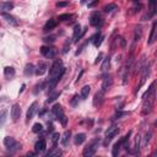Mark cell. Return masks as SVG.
Segmentation results:
<instances>
[{"label": "cell", "instance_id": "15", "mask_svg": "<svg viewBox=\"0 0 157 157\" xmlns=\"http://www.w3.org/2000/svg\"><path fill=\"white\" fill-rule=\"evenodd\" d=\"M57 25H58L57 20H54V19H51V20H48V21H47V23L44 25V28H43V30H44L45 32L53 31V30H54V28L57 27Z\"/></svg>", "mask_w": 157, "mask_h": 157}, {"label": "cell", "instance_id": "1", "mask_svg": "<svg viewBox=\"0 0 157 157\" xmlns=\"http://www.w3.org/2000/svg\"><path fill=\"white\" fill-rule=\"evenodd\" d=\"M52 114L55 117V119H58V120L61 123V125H63V126L67 125L68 118H67V115L64 114V110H63V108H61L60 104H55L54 107H53V108H52Z\"/></svg>", "mask_w": 157, "mask_h": 157}, {"label": "cell", "instance_id": "29", "mask_svg": "<svg viewBox=\"0 0 157 157\" xmlns=\"http://www.w3.org/2000/svg\"><path fill=\"white\" fill-rule=\"evenodd\" d=\"M42 130H43V126H42V124L41 123H36L33 128H32V131L36 134H38V133H42Z\"/></svg>", "mask_w": 157, "mask_h": 157}, {"label": "cell", "instance_id": "5", "mask_svg": "<svg viewBox=\"0 0 157 157\" xmlns=\"http://www.w3.org/2000/svg\"><path fill=\"white\" fill-rule=\"evenodd\" d=\"M119 128H117V126H110V128H108V129L106 130V141H104V145H107L110 140H112L114 136H117L118 134H119Z\"/></svg>", "mask_w": 157, "mask_h": 157}, {"label": "cell", "instance_id": "7", "mask_svg": "<svg viewBox=\"0 0 157 157\" xmlns=\"http://www.w3.org/2000/svg\"><path fill=\"white\" fill-rule=\"evenodd\" d=\"M41 53H42V55L48 58V59H52V58H54L57 51L53 47H47V45H43L42 48H41Z\"/></svg>", "mask_w": 157, "mask_h": 157}, {"label": "cell", "instance_id": "8", "mask_svg": "<svg viewBox=\"0 0 157 157\" xmlns=\"http://www.w3.org/2000/svg\"><path fill=\"white\" fill-rule=\"evenodd\" d=\"M37 107H38V103L33 102V103H32V104L30 106V108L27 109V113H26V122H27V123L35 117V114H36V112H37Z\"/></svg>", "mask_w": 157, "mask_h": 157}, {"label": "cell", "instance_id": "42", "mask_svg": "<svg viewBox=\"0 0 157 157\" xmlns=\"http://www.w3.org/2000/svg\"><path fill=\"white\" fill-rule=\"evenodd\" d=\"M120 45H122V48L125 47V39L124 38H120Z\"/></svg>", "mask_w": 157, "mask_h": 157}, {"label": "cell", "instance_id": "16", "mask_svg": "<svg viewBox=\"0 0 157 157\" xmlns=\"http://www.w3.org/2000/svg\"><path fill=\"white\" fill-rule=\"evenodd\" d=\"M3 17L6 20L7 23L12 25V26H17V25H19V21H17V20H16V19H15L12 15L7 14V12H3Z\"/></svg>", "mask_w": 157, "mask_h": 157}, {"label": "cell", "instance_id": "26", "mask_svg": "<svg viewBox=\"0 0 157 157\" xmlns=\"http://www.w3.org/2000/svg\"><path fill=\"white\" fill-rule=\"evenodd\" d=\"M109 65H110V58L107 57L104 60H103V63L101 65V70L102 71H107V70L109 69Z\"/></svg>", "mask_w": 157, "mask_h": 157}, {"label": "cell", "instance_id": "39", "mask_svg": "<svg viewBox=\"0 0 157 157\" xmlns=\"http://www.w3.org/2000/svg\"><path fill=\"white\" fill-rule=\"evenodd\" d=\"M102 39H103V36H101V37H100V39H98L97 42L94 43V45H96V47H100V45H101V43H102Z\"/></svg>", "mask_w": 157, "mask_h": 157}, {"label": "cell", "instance_id": "30", "mask_svg": "<svg viewBox=\"0 0 157 157\" xmlns=\"http://www.w3.org/2000/svg\"><path fill=\"white\" fill-rule=\"evenodd\" d=\"M129 114H130V112H122V110H118V112L115 113L114 118H115V119H120V118H123V117H128Z\"/></svg>", "mask_w": 157, "mask_h": 157}, {"label": "cell", "instance_id": "19", "mask_svg": "<svg viewBox=\"0 0 157 157\" xmlns=\"http://www.w3.org/2000/svg\"><path fill=\"white\" fill-rule=\"evenodd\" d=\"M85 140H86V135L84 133H80V134H77L75 135V138H74V144L75 145H82V144L85 142Z\"/></svg>", "mask_w": 157, "mask_h": 157}, {"label": "cell", "instance_id": "34", "mask_svg": "<svg viewBox=\"0 0 157 157\" xmlns=\"http://www.w3.org/2000/svg\"><path fill=\"white\" fill-rule=\"evenodd\" d=\"M69 5V1H58L57 3V6L58 7H65Z\"/></svg>", "mask_w": 157, "mask_h": 157}, {"label": "cell", "instance_id": "37", "mask_svg": "<svg viewBox=\"0 0 157 157\" xmlns=\"http://www.w3.org/2000/svg\"><path fill=\"white\" fill-rule=\"evenodd\" d=\"M26 157H38V155H37L36 151H28Z\"/></svg>", "mask_w": 157, "mask_h": 157}, {"label": "cell", "instance_id": "3", "mask_svg": "<svg viewBox=\"0 0 157 157\" xmlns=\"http://www.w3.org/2000/svg\"><path fill=\"white\" fill-rule=\"evenodd\" d=\"M4 145L11 152H15V151H17L19 148H21V145H20L12 136H6V138L4 139Z\"/></svg>", "mask_w": 157, "mask_h": 157}, {"label": "cell", "instance_id": "10", "mask_svg": "<svg viewBox=\"0 0 157 157\" xmlns=\"http://www.w3.org/2000/svg\"><path fill=\"white\" fill-rule=\"evenodd\" d=\"M10 113H11L12 120L17 122L19 118L21 117V108H20V106L19 104H14V106H12V108H11V112Z\"/></svg>", "mask_w": 157, "mask_h": 157}, {"label": "cell", "instance_id": "20", "mask_svg": "<svg viewBox=\"0 0 157 157\" xmlns=\"http://www.w3.org/2000/svg\"><path fill=\"white\" fill-rule=\"evenodd\" d=\"M35 67H33V64H27L26 67H25V71H23V74H25V76H32L35 74Z\"/></svg>", "mask_w": 157, "mask_h": 157}, {"label": "cell", "instance_id": "11", "mask_svg": "<svg viewBox=\"0 0 157 157\" xmlns=\"http://www.w3.org/2000/svg\"><path fill=\"white\" fill-rule=\"evenodd\" d=\"M84 33H85V30H81V26H80V25H76V26L74 27L73 41H74V42H77V41L80 39L82 36H84Z\"/></svg>", "mask_w": 157, "mask_h": 157}, {"label": "cell", "instance_id": "27", "mask_svg": "<svg viewBox=\"0 0 157 157\" xmlns=\"http://www.w3.org/2000/svg\"><path fill=\"white\" fill-rule=\"evenodd\" d=\"M60 93H61L60 91H59V92H52L51 94H49V97H48L47 102H48V103H52V102H54V101L57 100V98L60 96Z\"/></svg>", "mask_w": 157, "mask_h": 157}, {"label": "cell", "instance_id": "25", "mask_svg": "<svg viewBox=\"0 0 157 157\" xmlns=\"http://www.w3.org/2000/svg\"><path fill=\"white\" fill-rule=\"evenodd\" d=\"M7 119V109H1L0 110V128L5 124Z\"/></svg>", "mask_w": 157, "mask_h": 157}, {"label": "cell", "instance_id": "13", "mask_svg": "<svg viewBox=\"0 0 157 157\" xmlns=\"http://www.w3.org/2000/svg\"><path fill=\"white\" fill-rule=\"evenodd\" d=\"M35 73H36L38 76L44 75V74L47 73V64H45L44 61H39L38 65H37V68L35 69Z\"/></svg>", "mask_w": 157, "mask_h": 157}, {"label": "cell", "instance_id": "28", "mask_svg": "<svg viewBox=\"0 0 157 157\" xmlns=\"http://www.w3.org/2000/svg\"><path fill=\"white\" fill-rule=\"evenodd\" d=\"M155 31H156V22L152 23V28H151V33L150 37H148V44H151L154 42V37H155Z\"/></svg>", "mask_w": 157, "mask_h": 157}, {"label": "cell", "instance_id": "21", "mask_svg": "<svg viewBox=\"0 0 157 157\" xmlns=\"http://www.w3.org/2000/svg\"><path fill=\"white\" fill-rule=\"evenodd\" d=\"M118 10V6L115 5V4H108V5L104 6V9H103V11L106 12V14H113V12H115Z\"/></svg>", "mask_w": 157, "mask_h": 157}, {"label": "cell", "instance_id": "36", "mask_svg": "<svg viewBox=\"0 0 157 157\" xmlns=\"http://www.w3.org/2000/svg\"><path fill=\"white\" fill-rule=\"evenodd\" d=\"M54 38H55V37L51 36V37H45L43 41H44V42H47V43H53V42H54Z\"/></svg>", "mask_w": 157, "mask_h": 157}, {"label": "cell", "instance_id": "18", "mask_svg": "<svg viewBox=\"0 0 157 157\" xmlns=\"http://www.w3.org/2000/svg\"><path fill=\"white\" fill-rule=\"evenodd\" d=\"M70 136H71V133H70V130H67L65 133L63 134V136H61V139H60V144H61V146H68V144H69V140H70Z\"/></svg>", "mask_w": 157, "mask_h": 157}, {"label": "cell", "instance_id": "12", "mask_svg": "<svg viewBox=\"0 0 157 157\" xmlns=\"http://www.w3.org/2000/svg\"><path fill=\"white\" fill-rule=\"evenodd\" d=\"M103 100H104V92L100 91V92H97L96 94H94V97H93V106L94 107H100L103 103Z\"/></svg>", "mask_w": 157, "mask_h": 157}, {"label": "cell", "instance_id": "38", "mask_svg": "<svg viewBox=\"0 0 157 157\" xmlns=\"http://www.w3.org/2000/svg\"><path fill=\"white\" fill-rule=\"evenodd\" d=\"M102 58H103V54H102V53H100V54H98V57H97V59L94 60V64L101 63V61H102Z\"/></svg>", "mask_w": 157, "mask_h": 157}, {"label": "cell", "instance_id": "4", "mask_svg": "<svg viewBox=\"0 0 157 157\" xmlns=\"http://www.w3.org/2000/svg\"><path fill=\"white\" fill-rule=\"evenodd\" d=\"M154 97L155 94L152 96H148L147 98H144V103H142V114H148L152 110V106H154Z\"/></svg>", "mask_w": 157, "mask_h": 157}, {"label": "cell", "instance_id": "40", "mask_svg": "<svg viewBox=\"0 0 157 157\" xmlns=\"http://www.w3.org/2000/svg\"><path fill=\"white\" fill-rule=\"evenodd\" d=\"M97 4H98V1H97V0H96V1H92V3H88V7H93L94 5H97Z\"/></svg>", "mask_w": 157, "mask_h": 157}, {"label": "cell", "instance_id": "31", "mask_svg": "<svg viewBox=\"0 0 157 157\" xmlns=\"http://www.w3.org/2000/svg\"><path fill=\"white\" fill-rule=\"evenodd\" d=\"M71 17H73V15H70V14H61V15H59L58 20H59V21H68V20H70Z\"/></svg>", "mask_w": 157, "mask_h": 157}, {"label": "cell", "instance_id": "6", "mask_svg": "<svg viewBox=\"0 0 157 157\" xmlns=\"http://www.w3.org/2000/svg\"><path fill=\"white\" fill-rule=\"evenodd\" d=\"M103 23V19L101 17L100 12H93L90 17V25L93 27H100Z\"/></svg>", "mask_w": 157, "mask_h": 157}, {"label": "cell", "instance_id": "41", "mask_svg": "<svg viewBox=\"0 0 157 157\" xmlns=\"http://www.w3.org/2000/svg\"><path fill=\"white\" fill-rule=\"evenodd\" d=\"M41 87H42V84H41V85H37V86H36V90H35V93H36V94L38 93V91H41Z\"/></svg>", "mask_w": 157, "mask_h": 157}, {"label": "cell", "instance_id": "35", "mask_svg": "<svg viewBox=\"0 0 157 157\" xmlns=\"http://www.w3.org/2000/svg\"><path fill=\"white\" fill-rule=\"evenodd\" d=\"M101 36H102V35L100 33V32H98V33H96V35H94V36L92 37V38H91V42H93V44H94V43H96L97 41H98V38H100Z\"/></svg>", "mask_w": 157, "mask_h": 157}, {"label": "cell", "instance_id": "2", "mask_svg": "<svg viewBox=\"0 0 157 157\" xmlns=\"http://www.w3.org/2000/svg\"><path fill=\"white\" fill-rule=\"evenodd\" d=\"M98 145H100V141H98V139H94L92 140L87 146L84 148V152H82V157H93L94 152L97 151L98 148Z\"/></svg>", "mask_w": 157, "mask_h": 157}, {"label": "cell", "instance_id": "24", "mask_svg": "<svg viewBox=\"0 0 157 157\" xmlns=\"http://www.w3.org/2000/svg\"><path fill=\"white\" fill-rule=\"evenodd\" d=\"M91 92V87L88 85H86L84 86V87L81 88V100H86V98L88 97V94Z\"/></svg>", "mask_w": 157, "mask_h": 157}, {"label": "cell", "instance_id": "14", "mask_svg": "<svg viewBox=\"0 0 157 157\" xmlns=\"http://www.w3.org/2000/svg\"><path fill=\"white\" fill-rule=\"evenodd\" d=\"M45 147H47V144H45V140L44 139H41L36 142L35 148H36V152L37 154H42V152L45 151Z\"/></svg>", "mask_w": 157, "mask_h": 157}, {"label": "cell", "instance_id": "33", "mask_svg": "<svg viewBox=\"0 0 157 157\" xmlns=\"http://www.w3.org/2000/svg\"><path fill=\"white\" fill-rule=\"evenodd\" d=\"M78 98H80V97H78V96H77V94H75V96H74V98H73V100H71V106H73V107H76V106H77Z\"/></svg>", "mask_w": 157, "mask_h": 157}, {"label": "cell", "instance_id": "43", "mask_svg": "<svg viewBox=\"0 0 157 157\" xmlns=\"http://www.w3.org/2000/svg\"><path fill=\"white\" fill-rule=\"evenodd\" d=\"M0 88H1V87H0Z\"/></svg>", "mask_w": 157, "mask_h": 157}, {"label": "cell", "instance_id": "17", "mask_svg": "<svg viewBox=\"0 0 157 157\" xmlns=\"http://www.w3.org/2000/svg\"><path fill=\"white\" fill-rule=\"evenodd\" d=\"M15 74H16V71H15V69L12 67H6L5 69H4V76H5L7 80H10V78L14 77Z\"/></svg>", "mask_w": 157, "mask_h": 157}, {"label": "cell", "instance_id": "23", "mask_svg": "<svg viewBox=\"0 0 157 157\" xmlns=\"http://www.w3.org/2000/svg\"><path fill=\"white\" fill-rule=\"evenodd\" d=\"M14 9V4L9 3V1H5V3H0V10H3L4 12L5 11H10Z\"/></svg>", "mask_w": 157, "mask_h": 157}, {"label": "cell", "instance_id": "32", "mask_svg": "<svg viewBox=\"0 0 157 157\" xmlns=\"http://www.w3.org/2000/svg\"><path fill=\"white\" fill-rule=\"evenodd\" d=\"M59 139H60L59 133H54V134H53V136H52V141H53V144H54V146L57 145V142L59 141Z\"/></svg>", "mask_w": 157, "mask_h": 157}, {"label": "cell", "instance_id": "9", "mask_svg": "<svg viewBox=\"0 0 157 157\" xmlns=\"http://www.w3.org/2000/svg\"><path fill=\"white\" fill-rule=\"evenodd\" d=\"M113 85V78L112 76H106L104 78H103V82H102V92H107L108 90H110V87H112Z\"/></svg>", "mask_w": 157, "mask_h": 157}, {"label": "cell", "instance_id": "22", "mask_svg": "<svg viewBox=\"0 0 157 157\" xmlns=\"http://www.w3.org/2000/svg\"><path fill=\"white\" fill-rule=\"evenodd\" d=\"M122 140H119L118 142H115L114 144V146H113V150H112V156L113 157H118L119 155V151H120V147H122Z\"/></svg>", "mask_w": 157, "mask_h": 157}]
</instances>
